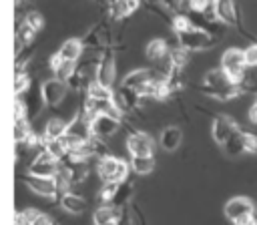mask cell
<instances>
[{
    "instance_id": "cell-32",
    "label": "cell",
    "mask_w": 257,
    "mask_h": 225,
    "mask_svg": "<svg viewBox=\"0 0 257 225\" xmlns=\"http://www.w3.org/2000/svg\"><path fill=\"white\" fill-rule=\"evenodd\" d=\"M24 22H26L28 26H32V28H34L36 32H38V30H40V28L44 26V18H42V16H40L38 12H32V14H28V16L24 18Z\"/></svg>"
},
{
    "instance_id": "cell-7",
    "label": "cell",
    "mask_w": 257,
    "mask_h": 225,
    "mask_svg": "<svg viewBox=\"0 0 257 225\" xmlns=\"http://www.w3.org/2000/svg\"><path fill=\"white\" fill-rule=\"evenodd\" d=\"M126 149L133 157H151L153 155V139L145 133H133L126 139Z\"/></svg>"
},
{
    "instance_id": "cell-26",
    "label": "cell",
    "mask_w": 257,
    "mask_h": 225,
    "mask_svg": "<svg viewBox=\"0 0 257 225\" xmlns=\"http://www.w3.org/2000/svg\"><path fill=\"white\" fill-rule=\"evenodd\" d=\"M30 135H32V131H30V127H28V121H26V119H18L16 125H14V137H16V141L22 145Z\"/></svg>"
},
{
    "instance_id": "cell-34",
    "label": "cell",
    "mask_w": 257,
    "mask_h": 225,
    "mask_svg": "<svg viewBox=\"0 0 257 225\" xmlns=\"http://www.w3.org/2000/svg\"><path fill=\"white\" fill-rule=\"evenodd\" d=\"M30 86V80H28V76L26 74H22V72H18V76H16V82H14V90H16V94H22L26 88Z\"/></svg>"
},
{
    "instance_id": "cell-20",
    "label": "cell",
    "mask_w": 257,
    "mask_h": 225,
    "mask_svg": "<svg viewBox=\"0 0 257 225\" xmlns=\"http://www.w3.org/2000/svg\"><path fill=\"white\" fill-rule=\"evenodd\" d=\"M74 70H76V60H60V64L52 70L54 72V78H58V80H62V82H66V80H70L72 78V74H74Z\"/></svg>"
},
{
    "instance_id": "cell-28",
    "label": "cell",
    "mask_w": 257,
    "mask_h": 225,
    "mask_svg": "<svg viewBox=\"0 0 257 225\" xmlns=\"http://www.w3.org/2000/svg\"><path fill=\"white\" fill-rule=\"evenodd\" d=\"M189 28H193V22L185 16V14H179V16H175L173 18V30L179 34V32H185V30H189Z\"/></svg>"
},
{
    "instance_id": "cell-8",
    "label": "cell",
    "mask_w": 257,
    "mask_h": 225,
    "mask_svg": "<svg viewBox=\"0 0 257 225\" xmlns=\"http://www.w3.org/2000/svg\"><path fill=\"white\" fill-rule=\"evenodd\" d=\"M26 185L32 193H36L40 197H54V193L58 191L54 177H36V175H32V177H26Z\"/></svg>"
},
{
    "instance_id": "cell-19",
    "label": "cell",
    "mask_w": 257,
    "mask_h": 225,
    "mask_svg": "<svg viewBox=\"0 0 257 225\" xmlns=\"http://www.w3.org/2000/svg\"><path fill=\"white\" fill-rule=\"evenodd\" d=\"M64 133H66V123H64L62 119H50V121L46 123V129H44L46 141H56V139H60Z\"/></svg>"
},
{
    "instance_id": "cell-21",
    "label": "cell",
    "mask_w": 257,
    "mask_h": 225,
    "mask_svg": "<svg viewBox=\"0 0 257 225\" xmlns=\"http://www.w3.org/2000/svg\"><path fill=\"white\" fill-rule=\"evenodd\" d=\"M120 213L118 209H112V207H100L94 211V225H106L110 221H118Z\"/></svg>"
},
{
    "instance_id": "cell-5",
    "label": "cell",
    "mask_w": 257,
    "mask_h": 225,
    "mask_svg": "<svg viewBox=\"0 0 257 225\" xmlns=\"http://www.w3.org/2000/svg\"><path fill=\"white\" fill-rule=\"evenodd\" d=\"M56 161L58 159L54 155H50L48 151H42L34 159V163L30 165V173L36 175V177H54L56 171H58V163Z\"/></svg>"
},
{
    "instance_id": "cell-9",
    "label": "cell",
    "mask_w": 257,
    "mask_h": 225,
    "mask_svg": "<svg viewBox=\"0 0 257 225\" xmlns=\"http://www.w3.org/2000/svg\"><path fill=\"white\" fill-rule=\"evenodd\" d=\"M118 131V121L108 115H96L90 121V133L96 137H110Z\"/></svg>"
},
{
    "instance_id": "cell-31",
    "label": "cell",
    "mask_w": 257,
    "mask_h": 225,
    "mask_svg": "<svg viewBox=\"0 0 257 225\" xmlns=\"http://www.w3.org/2000/svg\"><path fill=\"white\" fill-rule=\"evenodd\" d=\"M165 4L169 8H173L175 12H179V14H183L191 8V0H165Z\"/></svg>"
},
{
    "instance_id": "cell-23",
    "label": "cell",
    "mask_w": 257,
    "mask_h": 225,
    "mask_svg": "<svg viewBox=\"0 0 257 225\" xmlns=\"http://www.w3.org/2000/svg\"><path fill=\"white\" fill-rule=\"evenodd\" d=\"M60 203H62V207H64L68 213H74V215H76V213H82V211H84V207H86V205H84V201H82L80 197L72 195V193H66V195L62 197V201H60Z\"/></svg>"
},
{
    "instance_id": "cell-22",
    "label": "cell",
    "mask_w": 257,
    "mask_h": 225,
    "mask_svg": "<svg viewBox=\"0 0 257 225\" xmlns=\"http://www.w3.org/2000/svg\"><path fill=\"white\" fill-rule=\"evenodd\" d=\"M131 165H133V171H135L137 175H149V173H153V169H155L153 155H151V157H133Z\"/></svg>"
},
{
    "instance_id": "cell-27",
    "label": "cell",
    "mask_w": 257,
    "mask_h": 225,
    "mask_svg": "<svg viewBox=\"0 0 257 225\" xmlns=\"http://www.w3.org/2000/svg\"><path fill=\"white\" fill-rule=\"evenodd\" d=\"M243 56H245L247 68H257V42H253L247 48H243Z\"/></svg>"
},
{
    "instance_id": "cell-29",
    "label": "cell",
    "mask_w": 257,
    "mask_h": 225,
    "mask_svg": "<svg viewBox=\"0 0 257 225\" xmlns=\"http://www.w3.org/2000/svg\"><path fill=\"white\" fill-rule=\"evenodd\" d=\"M243 145H245V153L257 155V135L243 131Z\"/></svg>"
},
{
    "instance_id": "cell-12",
    "label": "cell",
    "mask_w": 257,
    "mask_h": 225,
    "mask_svg": "<svg viewBox=\"0 0 257 225\" xmlns=\"http://www.w3.org/2000/svg\"><path fill=\"white\" fill-rule=\"evenodd\" d=\"M231 80H229V76L225 74V70L223 68H213V70H209L205 76H203V92L207 94V92H211V90H217V88H221V86H227Z\"/></svg>"
},
{
    "instance_id": "cell-24",
    "label": "cell",
    "mask_w": 257,
    "mask_h": 225,
    "mask_svg": "<svg viewBox=\"0 0 257 225\" xmlns=\"http://www.w3.org/2000/svg\"><path fill=\"white\" fill-rule=\"evenodd\" d=\"M139 6V0H114V6H112V16L120 18V16H126L131 12H135Z\"/></svg>"
},
{
    "instance_id": "cell-15",
    "label": "cell",
    "mask_w": 257,
    "mask_h": 225,
    "mask_svg": "<svg viewBox=\"0 0 257 225\" xmlns=\"http://www.w3.org/2000/svg\"><path fill=\"white\" fill-rule=\"evenodd\" d=\"M223 149L229 157H239V155H245V145H243V131L237 129L231 133V137L223 143Z\"/></svg>"
},
{
    "instance_id": "cell-36",
    "label": "cell",
    "mask_w": 257,
    "mask_h": 225,
    "mask_svg": "<svg viewBox=\"0 0 257 225\" xmlns=\"http://www.w3.org/2000/svg\"><path fill=\"white\" fill-rule=\"evenodd\" d=\"M50 223H52V219H50L48 215H44V213H40V211H38L30 225H50Z\"/></svg>"
},
{
    "instance_id": "cell-13",
    "label": "cell",
    "mask_w": 257,
    "mask_h": 225,
    "mask_svg": "<svg viewBox=\"0 0 257 225\" xmlns=\"http://www.w3.org/2000/svg\"><path fill=\"white\" fill-rule=\"evenodd\" d=\"M94 80L100 82V84H104V86H108V88L112 86V80H114V60H112V56L106 54V56L98 62Z\"/></svg>"
},
{
    "instance_id": "cell-1",
    "label": "cell",
    "mask_w": 257,
    "mask_h": 225,
    "mask_svg": "<svg viewBox=\"0 0 257 225\" xmlns=\"http://www.w3.org/2000/svg\"><path fill=\"white\" fill-rule=\"evenodd\" d=\"M221 68L225 70V74L229 76L231 82L239 84L241 78L247 72V64H245V56L241 48H227L221 56Z\"/></svg>"
},
{
    "instance_id": "cell-10",
    "label": "cell",
    "mask_w": 257,
    "mask_h": 225,
    "mask_svg": "<svg viewBox=\"0 0 257 225\" xmlns=\"http://www.w3.org/2000/svg\"><path fill=\"white\" fill-rule=\"evenodd\" d=\"M64 96H66V86L62 80L52 78V80H46L42 84V98L46 104H58Z\"/></svg>"
},
{
    "instance_id": "cell-2",
    "label": "cell",
    "mask_w": 257,
    "mask_h": 225,
    "mask_svg": "<svg viewBox=\"0 0 257 225\" xmlns=\"http://www.w3.org/2000/svg\"><path fill=\"white\" fill-rule=\"evenodd\" d=\"M96 173L104 183H122L128 175V167L124 161L114 157H102L96 165Z\"/></svg>"
},
{
    "instance_id": "cell-33",
    "label": "cell",
    "mask_w": 257,
    "mask_h": 225,
    "mask_svg": "<svg viewBox=\"0 0 257 225\" xmlns=\"http://www.w3.org/2000/svg\"><path fill=\"white\" fill-rule=\"evenodd\" d=\"M213 4L215 0H191V8L197 12H209L213 10Z\"/></svg>"
},
{
    "instance_id": "cell-17",
    "label": "cell",
    "mask_w": 257,
    "mask_h": 225,
    "mask_svg": "<svg viewBox=\"0 0 257 225\" xmlns=\"http://www.w3.org/2000/svg\"><path fill=\"white\" fill-rule=\"evenodd\" d=\"M58 54H60L64 60H76V58L82 54V44H80V40L70 38V40L62 42V46L58 48Z\"/></svg>"
},
{
    "instance_id": "cell-14",
    "label": "cell",
    "mask_w": 257,
    "mask_h": 225,
    "mask_svg": "<svg viewBox=\"0 0 257 225\" xmlns=\"http://www.w3.org/2000/svg\"><path fill=\"white\" fill-rule=\"evenodd\" d=\"M151 78H153V70L137 68V70H133V72H128V74L124 76L122 86H124V88H131V90H135V92L139 94V90H141Z\"/></svg>"
},
{
    "instance_id": "cell-37",
    "label": "cell",
    "mask_w": 257,
    "mask_h": 225,
    "mask_svg": "<svg viewBox=\"0 0 257 225\" xmlns=\"http://www.w3.org/2000/svg\"><path fill=\"white\" fill-rule=\"evenodd\" d=\"M235 225H257V217L255 215H247V217L235 221Z\"/></svg>"
},
{
    "instance_id": "cell-6",
    "label": "cell",
    "mask_w": 257,
    "mask_h": 225,
    "mask_svg": "<svg viewBox=\"0 0 257 225\" xmlns=\"http://www.w3.org/2000/svg\"><path fill=\"white\" fill-rule=\"evenodd\" d=\"M237 129H239V127H237V123H235L231 117H227V115H219V117L213 121V127H211L213 141H215L217 145H223V143L231 137V133L237 131Z\"/></svg>"
},
{
    "instance_id": "cell-38",
    "label": "cell",
    "mask_w": 257,
    "mask_h": 225,
    "mask_svg": "<svg viewBox=\"0 0 257 225\" xmlns=\"http://www.w3.org/2000/svg\"><path fill=\"white\" fill-rule=\"evenodd\" d=\"M106 225H118V221H110V223H106Z\"/></svg>"
},
{
    "instance_id": "cell-18",
    "label": "cell",
    "mask_w": 257,
    "mask_h": 225,
    "mask_svg": "<svg viewBox=\"0 0 257 225\" xmlns=\"http://www.w3.org/2000/svg\"><path fill=\"white\" fill-rule=\"evenodd\" d=\"M145 52H147V58H149V60H163V58L169 54V52H167V42L161 40V38H155V40H151V42L147 44Z\"/></svg>"
},
{
    "instance_id": "cell-35",
    "label": "cell",
    "mask_w": 257,
    "mask_h": 225,
    "mask_svg": "<svg viewBox=\"0 0 257 225\" xmlns=\"http://www.w3.org/2000/svg\"><path fill=\"white\" fill-rule=\"evenodd\" d=\"M14 117H16V121L18 119H26V106H24V102L20 98L14 100Z\"/></svg>"
},
{
    "instance_id": "cell-11",
    "label": "cell",
    "mask_w": 257,
    "mask_h": 225,
    "mask_svg": "<svg viewBox=\"0 0 257 225\" xmlns=\"http://www.w3.org/2000/svg\"><path fill=\"white\" fill-rule=\"evenodd\" d=\"M213 12H215V18L227 26H233L237 22V8L233 0H215Z\"/></svg>"
},
{
    "instance_id": "cell-4",
    "label": "cell",
    "mask_w": 257,
    "mask_h": 225,
    "mask_svg": "<svg viewBox=\"0 0 257 225\" xmlns=\"http://www.w3.org/2000/svg\"><path fill=\"white\" fill-rule=\"evenodd\" d=\"M247 215H255V207H253V201L247 199V197H233L225 203V217L229 221H239Z\"/></svg>"
},
{
    "instance_id": "cell-30",
    "label": "cell",
    "mask_w": 257,
    "mask_h": 225,
    "mask_svg": "<svg viewBox=\"0 0 257 225\" xmlns=\"http://www.w3.org/2000/svg\"><path fill=\"white\" fill-rule=\"evenodd\" d=\"M116 191H118V183H104L102 189H100V199L102 201H112Z\"/></svg>"
},
{
    "instance_id": "cell-39",
    "label": "cell",
    "mask_w": 257,
    "mask_h": 225,
    "mask_svg": "<svg viewBox=\"0 0 257 225\" xmlns=\"http://www.w3.org/2000/svg\"><path fill=\"white\" fill-rule=\"evenodd\" d=\"M50 225H56V223H50Z\"/></svg>"
},
{
    "instance_id": "cell-25",
    "label": "cell",
    "mask_w": 257,
    "mask_h": 225,
    "mask_svg": "<svg viewBox=\"0 0 257 225\" xmlns=\"http://www.w3.org/2000/svg\"><path fill=\"white\" fill-rule=\"evenodd\" d=\"M88 96H92V98H112V92H110L108 86L92 80L90 86H88Z\"/></svg>"
},
{
    "instance_id": "cell-16",
    "label": "cell",
    "mask_w": 257,
    "mask_h": 225,
    "mask_svg": "<svg viewBox=\"0 0 257 225\" xmlns=\"http://www.w3.org/2000/svg\"><path fill=\"white\" fill-rule=\"evenodd\" d=\"M183 141V133L181 129L177 127H167L163 133H161V147L165 151H175Z\"/></svg>"
},
{
    "instance_id": "cell-3",
    "label": "cell",
    "mask_w": 257,
    "mask_h": 225,
    "mask_svg": "<svg viewBox=\"0 0 257 225\" xmlns=\"http://www.w3.org/2000/svg\"><path fill=\"white\" fill-rule=\"evenodd\" d=\"M177 36H179V44L183 48H187L189 52L191 50H205L215 42V38L207 30L197 28V26H193V28H189L185 32H179Z\"/></svg>"
}]
</instances>
